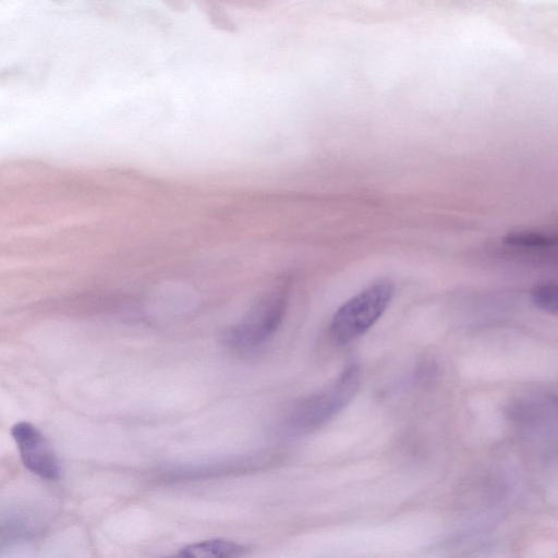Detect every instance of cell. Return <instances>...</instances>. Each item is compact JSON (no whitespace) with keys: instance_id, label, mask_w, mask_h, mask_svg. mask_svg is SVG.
I'll use <instances>...</instances> for the list:
<instances>
[{"instance_id":"1","label":"cell","mask_w":558,"mask_h":558,"mask_svg":"<svg viewBox=\"0 0 558 558\" xmlns=\"http://www.w3.org/2000/svg\"><path fill=\"white\" fill-rule=\"evenodd\" d=\"M361 381L357 364L347 365L339 376L325 388L302 400L288 417L294 432H310L337 415L354 397Z\"/></svg>"},{"instance_id":"2","label":"cell","mask_w":558,"mask_h":558,"mask_svg":"<svg viewBox=\"0 0 558 558\" xmlns=\"http://www.w3.org/2000/svg\"><path fill=\"white\" fill-rule=\"evenodd\" d=\"M392 295V283L378 280L352 296L332 316V339L338 344H347L365 333L387 310Z\"/></svg>"},{"instance_id":"3","label":"cell","mask_w":558,"mask_h":558,"mask_svg":"<svg viewBox=\"0 0 558 558\" xmlns=\"http://www.w3.org/2000/svg\"><path fill=\"white\" fill-rule=\"evenodd\" d=\"M289 300L286 284L265 293L239 324L222 333V342L231 348L252 350L265 343L279 328Z\"/></svg>"},{"instance_id":"4","label":"cell","mask_w":558,"mask_h":558,"mask_svg":"<svg viewBox=\"0 0 558 558\" xmlns=\"http://www.w3.org/2000/svg\"><path fill=\"white\" fill-rule=\"evenodd\" d=\"M24 466L44 480H57L60 466L57 457L41 432L28 422H19L11 428Z\"/></svg>"},{"instance_id":"5","label":"cell","mask_w":558,"mask_h":558,"mask_svg":"<svg viewBox=\"0 0 558 558\" xmlns=\"http://www.w3.org/2000/svg\"><path fill=\"white\" fill-rule=\"evenodd\" d=\"M248 548L240 543L223 538L206 539L190 544L180 549V557L219 558L240 557L247 554Z\"/></svg>"},{"instance_id":"6","label":"cell","mask_w":558,"mask_h":558,"mask_svg":"<svg viewBox=\"0 0 558 558\" xmlns=\"http://www.w3.org/2000/svg\"><path fill=\"white\" fill-rule=\"evenodd\" d=\"M504 242L525 250H558V232L518 230L507 233Z\"/></svg>"},{"instance_id":"7","label":"cell","mask_w":558,"mask_h":558,"mask_svg":"<svg viewBox=\"0 0 558 558\" xmlns=\"http://www.w3.org/2000/svg\"><path fill=\"white\" fill-rule=\"evenodd\" d=\"M531 301L538 310L558 316V282L535 286L531 291Z\"/></svg>"},{"instance_id":"8","label":"cell","mask_w":558,"mask_h":558,"mask_svg":"<svg viewBox=\"0 0 558 558\" xmlns=\"http://www.w3.org/2000/svg\"><path fill=\"white\" fill-rule=\"evenodd\" d=\"M229 3L239 7H246L252 9H262L267 5L271 0H226Z\"/></svg>"}]
</instances>
